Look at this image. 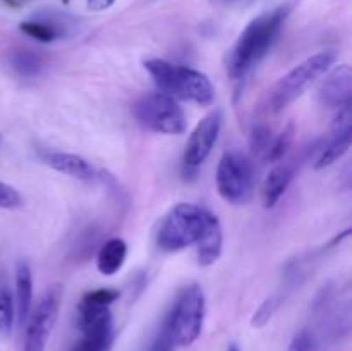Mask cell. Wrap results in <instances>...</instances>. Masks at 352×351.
Here are the masks:
<instances>
[{
	"label": "cell",
	"mask_w": 352,
	"mask_h": 351,
	"mask_svg": "<svg viewBox=\"0 0 352 351\" xmlns=\"http://www.w3.org/2000/svg\"><path fill=\"white\" fill-rule=\"evenodd\" d=\"M227 351H239V348H237V344H230V346L227 348Z\"/></svg>",
	"instance_id": "cell-29"
},
{
	"label": "cell",
	"mask_w": 352,
	"mask_h": 351,
	"mask_svg": "<svg viewBox=\"0 0 352 351\" xmlns=\"http://www.w3.org/2000/svg\"><path fill=\"white\" fill-rule=\"evenodd\" d=\"M291 3H284L261 16L254 17L243 30L227 55V72L232 79H243L251 69L260 64L277 41L285 19L291 14Z\"/></svg>",
	"instance_id": "cell-1"
},
{
	"label": "cell",
	"mask_w": 352,
	"mask_h": 351,
	"mask_svg": "<svg viewBox=\"0 0 352 351\" xmlns=\"http://www.w3.org/2000/svg\"><path fill=\"white\" fill-rule=\"evenodd\" d=\"M294 178V171H292L291 165L287 164H278L268 172L267 179L263 182V188H261V196H263V205L267 209H274L278 203V200L284 196V193L287 191L289 184L292 182Z\"/></svg>",
	"instance_id": "cell-12"
},
{
	"label": "cell",
	"mask_w": 352,
	"mask_h": 351,
	"mask_svg": "<svg viewBox=\"0 0 352 351\" xmlns=\"http://www.w3.org/2000/svg\"><path fill=\"white\" fill-rule=\"evenodd\" d=\"M272 141H274V136H272L270 127H268L267 124H254L253 129H251L250 147H251V151H253L256 157L263 158L265 160V155H267Z\"/></svg>",
	"instance_id": "cell-21"
},
{
	"label": "cell",
	"mask_w": 352,
	"mask_h": 351,
	"mask_svg": "<svg viewBox=\"0 0 352 351\" xmlns=\"http://www.w3.org/2000/svg\"><path fill=\"white\" fill-rule=\"evenodd\" d=\"M144 69L158 86L160 93L174 100L195 102L198 105H212L215 102V88L205 72L188 65L172 64L162 58L144 61Z\"/></svg>",
	"instance_id": "cell-2"
},
{
	"label": "cell",
	"mask_w": 352,
	"mask_h": 351,
	"mask_svg": "<svg viewBox=\"0 0 352 351\" xmlns=\"http://www.w3.org/2000/svg\"><path fill=\"white\" fill-rule=\"evenodd\" d=\"M19 28L24 34H28L33 40L41 41V43H50V41L58 40L64 34V30L58 24L47 19L24 21V23H21Z\"/></svg>",
	"instance_id": "cell-17"
},
{
	"label": "cell",
	"mask_w": 352,
	"mask_h": 351,
	"mask_svg": "<svg viewBox=\"0 0 352 351\" xmlns=\"http://www.w3.org/2000/svg\"><path fill=\"white\" fill-rule=\"evenodd\" d=\"M113 3H116V0H86V7H88L89 10H95V12L109 9Z\"/></svg>",
	"instance_id": "cell-28"
},
{
	"label": "cell",
	"mask_w": 352,
	"mask_h": 351,
	"mask_svg": "<svg viewBox=\"0 0 352 351\" xmlns=\"http://www.w3.org/2000/svg\"><path fill=\"white\" fill-rule=\"evenodd\" d=\"M112 343V330L82 334V339L71 351H107Z\"/></svg>",
	"instance_id": "cell-22"
},
{
	"label": "cell",
	"mask_w": 352,
	"mask_h": 351,
	"mask_svg": "<svg viewBox=\"0 0 352 351\" xmlns=\"http://www.w3.org/2000/svg\"><path fill=\"white\" fill-rule=\"evenodd\" d=\"M333 62H336L333 52H320L296 65L284 78L278 79L274 88L270 89L267 100L268 110L275 114L282 112L285 107L298 100L309 86L315 85L327 71H330Z\"/></svg>",
	"instance_id": "cell-4"
},
{
	"label": "cell",
	"mask_w": 352,
	"mask_h": 351,
	"mask_svg": "<svg viewBox=\"0 0 352 351\" xmlns=\"http://www.w3.org/2000/svg\"><path fill=\"white\" fill-rule=\"evenodd\" d=\"M14 319H16V306H14L12 295L6 288H2L0 289V334L2 336H10Z\"/></svg>",
	"instance_id": "cell-20"
},
{
	"label": "cell",
	"mask_w": 352,
	"mask_h": 351,
	"mask_svg": "<svg viewBox=\"0 0 352 351\" xmlns=\"http://www.w3.org/2000/svg\"><path fill=\"white\" fill-rule=\"evenodd\" d=\"M206 301L198 284L186 286L175 299L164 322L174 346H191L199 337L205 323Z\"/></svg>",
	"instance_id": "cell-5"
},
{
	"label": "cell",
	"mask_w": 352,
	"mask_h": 351,
	"mask_svg": "<svg viewBox=\"0 0 352 351\" xmlns=\"http://www.w3.org/2000/svg\"><path fill=\"white\" fill-rule=\"evenodd\" d=\"M217 215L192 203H179L162 222L157 244L162 251H181L198 244Z\"/></svg>",
	"instance_id": "cell-3"
},
{
	"label": "cell",
	"mask_w": 352,
	"mask_h": 351,
	"mask_svg": "<svg viewBox=\"0 0 352 351\" xmlns=\"http://www.w3.org/2000/svg\"><path fill=\"white\" fill-rule=\"evenodd\" d=\"M127 257V243L120 237H112L102 244L96 255V267L100 274L113 275L122 268Z\"/></svg>",
	"instance_id": "cell-14"
},
{
	"label": "cell",
	"mask_w": 352,
	"mask_h": 351,
	"mask_svg": "<svg viewBox=\"0 0 352 351\" xmlns=\"http://www.w3.org/2000/svg\"><path fill=\"white\" fill-rule=\"evenodd\" d=\"M256 172L250 157L243 151L230 150L222 155L217 167L219 195L232 205H243L253 198Z\"/></svg>",
	"instance_id": "cell-6"
},
{
	"label": "cell",
	"mask_w": 352,
	"mask_h": 351,
	"mask_svg": "<svg viewBox=\"0 0 352 351\" xmlns=\"http://www.w3.org/2000/svg\"><path fill=\"white\" fill-rule=\"evenodd\" d=\"M134 119L141 127L158 134H182L188 127L184 110L177 100L165 93H151L143 96L133 107Z\"/></svg>",
	"instance_id": "cell-7"
},
{
	"label": "cell",
	"mask_w": 352,
	"mask_h": 351,
	"mask_svg": "<svg viewBox=\"0 0 352 351\" xmlns=\"http://www.w3.org/2000/svg\"><path fill=\"white\" fill-rule=\"evenodd\" d=\"M325 78L318 85V100L323 107L340 109L352 98V69L340 64L332 71H327Z\"/></svg>",
	"instance_id": "cell-10"
},
{
	"label": "cell",
	"mask_w": 352,
	"mask_h": 351,
	"mask_svg": "<svg viewBox=\"0 0 352 351\" xmlns=\"http://www.w3.org/2000/svg\"><path fill=\"white\" fill-rule=\"evenodd\" d=\"M294 133L296 127L294 124H289L277 138H274L270 148H268L267 155H265V160L267 162H278L285 155V151L291 148L292 141H294Z\"/></svg>",
	"instance_id": "cell-19"
},
{
	"label": "cell",
	"mask_w": 352,
	"mask_h": 351,
	"mask_svg": "<svg viewBox=\"0 0 352 351\" xmlns=\"http://www.w3.org/2000/svg\"><path fill=\"white\" fill-rule=\"evenodd\" d=\"M315 350V339H313L311 334L308 330H301L299 334H296L294 339L289 344L287 351H313Z\"/></svg>",
	"instance_id": "cell-26"
},
{
	"label": "cell",
	"mask_w": 352,
	"mask_h": 351,
	"mask_svg": "<svg viewBox=\"0 0 352 351\" xmlns=\"http://www.w3.org/2000/svg\"><path fill=\"white\" fill-rule=\"evenodd\" d=\"M222 124L223 112L220 109H213L196 124L188 143H186L184 155H182V174H184V178H195L198 174V169L205 164V160L215 147L217 140H219Z\"/></svg>",
	"instance_id": "cell-8"
},
{
	"label": "cell",
	"mask_w": 352,
	"mask_h": 351,
	"mask_svg": "<svg viewBox=\"0 0 352 351\" xmlns=\"http://www.w3.org/2000/svg\"><path fill=\"white\" fill-rule=\"evenodd\" d=\"M174 343H172L170 336H168L167 330L162 327L160 334H158V337L155 339V343L151 344L150 351H174Z\"/></svg>",
	"instance_id": "cell-27"
},
{
	"label": "cell",
	"mask_w": 352,
	"mask_h": 351,
	"mask_svg": "<svg viewBox=\"0 0 352 351\" xmlns=\"http://www.w3.org/2000/svg\"><path fill=\"white\" fill-rule=\"evenodd\" d=\"M23 205V196L16 188L0 182V209H17Z\"/></svg>",
	"instance_id": "cell-25"
},
{
	"label": "cell",
	"mask_w": 352,
	"mask_h": 351,
	"mask_svg": "<svg viewBox=\"0 0 352 351\" xmlns=\"http://www.w3.org/2000/svg\"><path fill=\"white\" fill-rule=\"evenodd\" d=\"M351 145H352V129L342 131V133H332V140L329 141V145L323 148L320 157L316 158L315 162L316 171H322V169L330 167V165L336 164L337 160H340V158L349 151Z\"/></svg>",
	"instance_id": "cell-16"
},
{
	"label": "cell",
	"mask_w": 352,
	"mask_h": 351,
	"mask_svg": "<svg viewBox=\"0 0 352 351\" xmlns=\"http://www.w3.org/2000/svg\"><path fill=\"white\" fill-rule=\"evenodd\" d=\"M62 288L58 284L52 286L43 296L40 303L30 313L26 320V332H24L23 351H45L47 339L54 329L60 308Z\"/></svg>",
	"instance_id": "cell-9"
},
{
	"label": "cell",
	"mask_w": 352,
	"mask_h": 351,
	"mask_svg": "<svg viewBox=\"0 0 352 351\" xmlns=\"http://www.w3.org/2000/svg\"><path fill=\"white\" fill-rule=\"evenodd\" d=\"M33 305V274L26 262H17L16 265V310L17 320L24 326L31 313Z\"/></svg>",
	"instance_id": "cell-13"
},
{
	"label": "cell",
	"mask_w": 352,
	"mask_h": 351,
	"mask_svg": "<svg viewBox=\"0 0 352 351\" xmlns=\"http://www.w3.org/2000/svg\"><path fill=\"white\" fill-rule=\"evenodd\" d=\"M196 246H198V264L201 267H208V265H213L219 260L223 248V233L220 220L217 217L210 224V227Z\"/></svg>",
	"instance_id": "cell-15"
},
{
	"label": "cell",
	"mask_w": 352,
	"mask_h": 351,
	"mask_svg": "<svg viewBox=\"0 0 352 351\" xmlns=\"http://www.w3.org/2000/svg\"><path fill=\"white\" fill-rule=\"evenodd\" d=\"M10 65L24 78H34V76L40 74L41 67H43V61L33 52L19 50L10 57Z\"/></svg>",
	"instance_id": "cell-18"
},
{
	"label": "cell",
	"mask_w": 352,
	"mask_h": 351,
	"mask_svg": "<svg viewBox=\"0 0 352 351\" xmlns=\"http://www.w3.org/2000/svg\"><path fill=\"white\" fill-rule=\"evenodd\" d=\"M45 164L50 165L54 171L60 174L71 176V178L79 179V181H91L93 179V167L86 158L79 157L74 153H65V151H50L43 155Z\"/></svg>",
	"instance_id": "cell-11"
},
{
	"label": "cell",
	"mask_w": 352,
	"mask_h": 351,
	"mask_svg": "<svg viewBox=\"0 0 352 351\" xmlns=\"http://www.w3.org/2000/svg\"><path fill=\"white\" fill-rule=\"evenodd\" d=\"M278 305H280V301H278L277 296H270V298L265 299V301L258 306L256 312H254L253 319H251V326H253L254 329H261V327L267 326L272 320V317L275 315V312L278 310Z\"/></svg>",
	"instance_id": "cell-23"
},
{
	"label": "cell",
	"mask_w": 352,
	"mask_h": 351,
	"mask_svg": "<svg viewBox=\"0 0 352 351\" xmlns=\"http://www.w3.org/2000/svg\"><path fill=\"white\" fill-rule=\"evenodd\" d=\"M117 298H119V291L117 289L102 288L86 292L81 298V303L88 306H110Z\"/></svg>",
	"instance_id": "cell-24"
}]
</instances>
